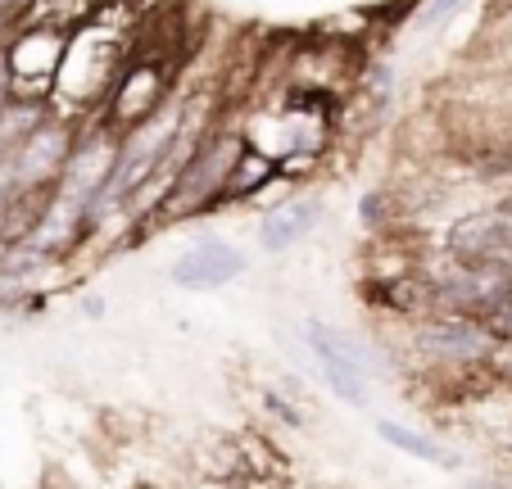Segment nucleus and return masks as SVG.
<instances>
[{
  "label": "nucleus",
  "instance_id": "1",
  "mask_svg": "<svg viewBox=\"0 0 512 489\" xmlns=\"http://www.w3.org/2000/svg\"><path fill=\"white\" fill-rule=\"evenodd\" d=\"M245 141L232 132H218V136H204L195 145V154L177 168L173 186L159 195L155 204V218H191L200 209H213V204L223 200V186H227V173L236 168L241 159Z\"/></svg>",
  "mask_w": 512,
  "mask_h": 489
},
{
  "label": "nucleus",
  "instance_id": "6",
  "mask_svg": "<svg viewBox=\"0 0 512 489\" xmlns=\"http://www.w3.org/2000/svg\"><path fill=\"white\" fill-rule=\"evenodd\" d=\"M245 272V254L227 240H200L173 263V281L186 290H218Z\"/></svg>",
  "mask_w": 512,
  "mask_h": 489
},
{
  "label": "nucleus",
  "instance_id": "3",
  "mask_svg": "<svg viewBox=\"0 0 512 489\" xmlns=\"http://www.w3.org/2000/svg\"><path fill=\"white\" fill-rule=\"evenodd\" d=\"M164 96H168V64H159V59H136V64L123 68V77H118L114 91H109L105 123L132 132L145 118L159 114Z\"/></svg>",
  "mask_w": 512,
  "mask_h": 489
},
{
  "label": "nucleus",
  "instance_id": "4",
  "mask_svg": "<svg viewBox=\"0 0 512 489\" xmlns=\"http://www.w3.org/2000/svg\"><path fill=\"white\" fill-rule=\"evenodd\" d=\"M449 250L463 263H481V268L512 272V218L503 209L467 218L449 231Z\"/></svg>",
  "mask_w": 512,
  "mask_h": 489
},
{
  "label": "nucleus",
  "instance_id": "7",
  "mask_svg": "<svg viewBox=\"0 0 512 489\" xmlns=\"http://www.w3.org/2000/svg\"><path fill=\"white\" fill-rule=\"evenodd\" d=\"M318 218H322V204L318 200H304V195H300V200H286L281 209H272L268 218H263L259 245H263V250H272V254L290 250V245H300V240L318 227Z\"/></svg>",
  "mask_w": 512,
  "mask_h": 489
},
{
  "label": "nucleus",
  "instance_id": "8",
  "mask_svg": "<svg viewBox=\"0 0 512 489\" xmlns=\"http://www.w3.org/2000/svg\"><path fill=\"white\" fill-rule=\"evenodd\" d=\"M277 173H281V159H277V154H263V150H254V145H245L241 159H236V168L227 173L223 200H245V195H254L259 186H268ZM223 200H218V204H223Z\"/></svg>",
  "mask_w": 512,
  "mask_h": 489
},
{
  "label": "nucleus",
  "instance_id": "10",
  "mask_svg": "<svg viewBox=\"0 0 512 489\" xmlns=\"http://www.w3.org/2000/svg\"><path fill=\"white\" fill-rule=\"evenodd\" d=\"M377 435L390 444V449L408 453V458H417V462H431V467H458V453H449L445 444H435V440H426V435L408 431V426L377 422Z\"/></svg>",
  "mask_w": 512,
  "mask_h": 489
},
{
  "label": "nucleus",
  "instance_id": "2",
  "mask_svg": "<svg viewBox=\"0 0 512 489\" xmlns=\"http://www.w3.org/2000/svg\"><path fill=\"white\" fill-rule=\"evenodd\" d=\"M123 41L105 28V19H91L82 23L78 32H68V50H64V64H59L55 77V91L73 100H100L105 105L114 82L123 77Z\"/></svg>",
  "mask_w": 512,
  "mask_h": 489
},
{
  "label": "nucleus",
  "instance_id": "5",
  "mask_svg": "<svg viewBox=\"0 0 512 489\" xmlns=\"http://www.w3.org/2000/svg\"><path fill=\"white\" fill-rule=\"evenodd\" d=\"M309 349L318 354L322 376L345 403H368V385H363V349L349 345L345 336H336L331 326H322L318 317L309 322Z\"/></svg>",
  "mask_w": 512,
  "mask_h": 489
},
{
  "label": "nucleus",
  "instance_id": "11",
  "mask_svg": "<svg viewBox=\"0 0 512 489\" xmlns=\"http://www.w3.org/2000/svg\"><path fill=\"white\" fill-rule=\"evenodd\" d=\"M458 5H463V0H426V5H422V19H417V23H422V28H431V23H445L449 14L458 10Z\"/></svg>",
  "mask_w": 512,
  "mask_h": 489
},
{
  "label": "nucleus",
  "instance_id": "9",
  "mask_svg": "<svg viewBox=\"0 0 512 489\" xmlns=\"http://www.w3.org/2000/svg\"><path fill=\"white\" fill-rule=\"evenodd\" d=\"M422 345L431 354H458V358H481L490 349L481 326H472L467 317H454V322H435L431 331L422 336Z\"/></svg>",
  "mask_w": 512,
  "mask_h": 489
}]
</instances>
